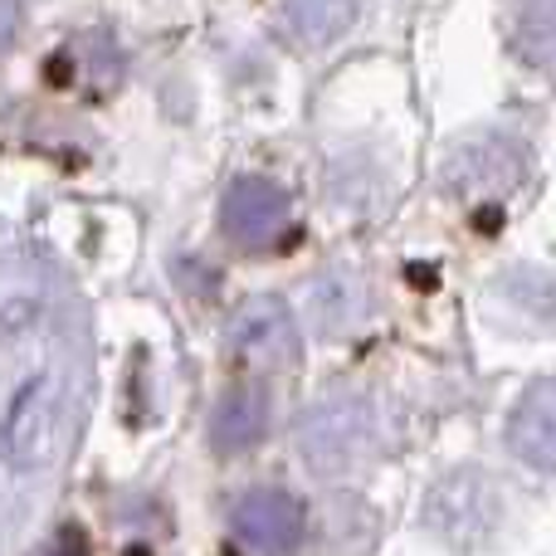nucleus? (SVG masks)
<instances>
[{
    "label": "nucleus",
    "instance_id": "nucleus-1",
    "mask_svg": "<svg viewBox=\"0 0 556 556\" xmlns=\"http://www.w3.org/2000/svg\"><path fill=\"white\" fill-rule=\"evenodd\" d=\"M298 444L313 473H346L371 454V410L352 395L323 401L303 415L298 425Z\"/></svg>",
    "mask_w": 556,
    "mask_h": 556
},
{
    "label": "nucleus",
    "instance_id": "nucleus-7",
    "mask_svg": "<svg viewBox=\"0 0 556 556\" xmlns=\"http://www.w3.org/2000/svg\"><path fill=\"white\" fill-rule=\"evenodd\" d=\"M508 440L528 464L556 473V381H542L522 395L518 410H513Z\"/></svg>",
    "mask_w": 556,
    "mask_h": 556
},
{
    "label": "nucleus",
    "instance_id": "nucleus-4",
    "mask_svg": "<svg viewBox=\"0 0 556 556\" xmlns=\"http://www.w3.org/2000/svg\"><path fill=\"white\" fill-rule=\"evenodd\" d=\"M230 352L254 371H278L298 362V327L288 303L278 298H250L230 317Z\"/></svg>",
    "mask_w": 556,
    "mask_h": 556
},
{
    "label": "nucleus",
    "instance_id": "nucleus-11",
    "mask_svg": "<svg viewBox=\"0 0 556 556\" xmlns=\"http://www.w3.org/2000/svg\"><path fill=\"white\" fill-rule=\"evenodd\" d=\"M45 556H88V538L78 528H64L54 542L45 547Z\"/></svg>",
    "mask_w": 556,
    "mask_h": 556
},
{
    "label": "nucleus",
    "instance_id": "nucleus-8",
    "mask_svg": "<svg viewBox=\"0 0 556 556\" xmlns=\"http://www.w3.org/2000/svg\"><path fill=\"white\" fill-rule=\"evenodd\" d=\"M264 430H269V401H264V391L235 386V391L220 395V405H215V415H211L215 450L240 454V450H250V444H260Z\"/></svg>",
    "mask_w": 556,
    "mask_h": 556
},
{
    "label": "nucleus",
    "instance_id": "nucleus-3",
    "mask_svg": "<svg viewBox=\"0 0 556 556\" xmlns=\"http://www.w3.org/2000/svg\"><path fill=\"white\" fill-rule=\"evenodd\" d=\"M444 191L459 201H503L528 181V156L522 147L503 142V137H479V142H459L440 172Z\"/></svg>",
    "mask_w": 556,
    "mask_h": 556
},
{
    "label": "nucleus",
    "instance_id": "nucleus-2",
    "mask_svg": "<svg viewBox=\"0 0 556 556\" xmlns=\"http://www.w3.org/2000/svg\"><path fill=\"white\" fill-rule=\"evenodd\" d=\"M59 415H64V391H59V376H35V381L20 386L15 405H10V420L0 430V450L15 469L35 473L54 459L59 450Z\"/></svg>",
    "mask_w": 556,
    "mask_h": 556
},
{
    "label": "nucleus",
    "instance_id": "nucleus-12",
    "mask_svg": "<svg viewBox=\"0 0 556 556\" xmlns=\"http://www.w3.org/2000/svg\"><path fill=\"white\" fill-rule=\"evenodd\" d=\"M15 29H20V0H0V54L15 45Z\"/></svg>",
    "mask_w": 556,
    "mask_h": 556
},
{
    "label": "nucleus",
    "instance_id": "nucleus-10",
    "mask_svg": "<svg viewBox=\"0 0 556 556\" xmlns=\"http://www.w3.org/2000/svg\"><path fill=\"white\" fill-rule=\"evenodd\" d=\"M522 29H532V35H518V49L528 59H538V64H552V54H547V39H552V49H556V10H552V20L542 25V0H532V5H522Z\"/></svg>",
    "mask_w": 556,
    "mask_h": 556
},
{
    "label": "nucleus",
    "instance_id": "nucleus-5",
    "mask_svg": "<svg viewBox=\"0 0 556 556\" xmlns=\"http://www.w3.org/2000/svg\"><path fill=\"white\" fill-rule=\"evenodd\" d=\"M288 215H293L288 195L264 176L235 181L220 201V225L230 235V244H240V250H274L288 235Z\"/></svg>",
    "mask_w": 556,
    "mask_h": 556
},
{
    "label": "nucleus",
    "instance_id": "nucleus-6",
    "mask_svg": "<svg viewBox=\"0 0 556 556\" xmlns=\"http://www.w3.org/2000/svg\"><path fill=\"white\" fill-rule=\"evenodd\" d=\"M230 522H235V538L264 556H288L298 547V538H303V508H298V498H288L278 489L244 493L235 503Z\"/></svg>",
    "mask_w": 556,
    "mask_h": 556
},
{
    "label": "nucleus",
    "instance_id": "nucleus-9",
    "mask_svg": "<svg viewBox=\"0 0 556 556\" xmlns=\"http://www.w3.org/2000/svg\"><path fill=\"white\" fill-rule=\"evenodd\" d=\"M366 0H283V29L298 45H332L356 25Z\"/></svg>",
    "mask_w": 556,
    "mask_h": 556
}]
</instances>
